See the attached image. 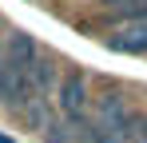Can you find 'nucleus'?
Instances as JSON below:
<instances>
[{"label": "nucleus", "instance_id": "1", "mask_svg": "<svg viewBox=\"0 0 147 143\" xmlns=\"http://www.w3.org/2000/svg\"><path fill=\"white\" fill-rule=\"evenodd\" d=\"M96 131H99V143H123L127 135L143 131V119L131 115L127 99L123 95H99L96 99Z\"/></svg>", "mask_w": 147, "mask_h": 143}, {"label": "nucleus", "instance_id": "2", "mask_svg": "<svg viewBox=\"0 0 147 143\" xmlns=\"http://www.w3.org/2000/svg\"><path fill=\"white\" fill-rule=\"evenodd\" d=\"M56 99H60V111L76 123H84V111H88V76L84 72H68L56 88Z\"/></svg>", "mask_w": 147, "mask_h": 143}, {"label": "nucleus", "instance_id": "3", "mask_svg": "<svg viewBox=\"0 0 147 143\" xmlns=\"http://www.w3.org/2000/svg\"><path fill=\"white\" fill-rule=\"evenodd\" d=\"M107 48L127 52V56H147V20H131V24H123L119 32H111Z\"/></svg>", "mask_w": 147, "mask_h": 143}, {"label": "nucleus", "instance_id": "4", "mask_svg": "<svg viewBox=\"0 0 147 143\" xmlns=\"http://www.w3.org/2000/svg\"><path fill=\"white\" fill-rule=\"evenodd\" d=\"M99 4H107V8H127V12H135V20H147V0H99Z\"/></svg>", "mask_w": 147, "mask_h": 143}, {"label": "nucleus", "instance_id": "5", "mask_svg": "<svg viewBox=\"0 0 147 143\" xmlns=\"http://www.w3.org/2000/svg\"><path fill=\"white\" fill-rule=\"evenodd\" d=\"M0 143H16V139H12V135H4V131H0Z\"/></svg>", "mask_w": 147, "mask_h": 143}, {"label": "nucleus", "instance_id": "6", "mask_svg": "<svg viewBox=\"0 0 147 143\" xmlns=\"http://www.w3.org/2000/svg\"><path fill=\"white\" fill-rule=\"evenodd\" d=\"M143 143H147V119H143Z\"/></svg>", "mask_w": 147, "mask_h": 143}]
</instances>
